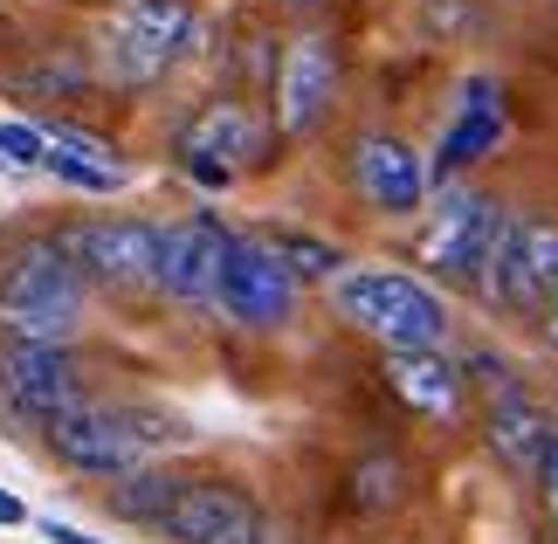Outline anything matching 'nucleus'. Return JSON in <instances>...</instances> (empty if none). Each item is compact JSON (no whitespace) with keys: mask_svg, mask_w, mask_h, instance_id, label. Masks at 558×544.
Returning <instances> with one entry per match:
<instances>
[{"mask_svg":"<svg viewBox=\"0 0 558 544\" xmlns=\"http://www.w3.org/2000/svg\"><path fill=\"white\" fill-rule=\"evenodd\" d=\"M504 201H489L476 186H441V201L427 207V234H421V263L441 282H476L497 242Z\"/></svg>","mask_w":558,"mask_h":544,"instance_id":"obj_8","label":"nucleus"},{"mask_svg":"<svg viewBox=\"0 0 558 544\" xmlns=\"http://www.w3.org/2000/svg\"><path fill=\"white\" fill-rule=\"evenodd\" d=\"M41 166H49L62 186H76V193H118L124 186V166H97V159H76V152H56V145H49Z\"/></svg>","mask_w":558,"mask_h":544,"instance_id":"obj_22","label":"nucleus"},{"mask_svg":"<svg viewBox=\"0 0 558 544\" xmlns=\"http://www.w3.org/2000/svg\"><path fill=\"white\" fill-rule=\"evenodd\" d=\"M255 517H263L255 496L234 489V483H180L173 510L159 517V537H173V544H221L242 524H255Z\"/></svg>","mask_w":558,"mask_h":544,"instance_id":"obj_15","label":"nucleus"},{"mask_svg":"<svg viewBox=\"0 0 558 544\" xmlns=\"http://www.w3.org/2000/svg\"><path fill=\"white\" fill-rule=\"evenodd\" d=\"M193 41H201V21H193L186 0H111L97 62L118 90H153V83L173 76V62Z\"/></svg>","mask_w":558,"mask_h":544,"instance_id":"obj_4","label":"nucleus"},{"mask_svg":"<svg viewBox=\"0 0 558 544\" xmlns=\"http://www.w3.org/2000/svg\"><path fill=\"white\" fill-rule=\"evenodd\" d=\"M180 166L186 172H248V166H263L269 159V145H276V124L255 111L248 97H214V104H201L186 124H180Z\"/></svg>","mask_w":558,"mask_h":544,"instance_id":"obj_9","label":"nucleus"},{"mask_svg":"<svg viewBox=\"0 0 558 544\" xmlns=\"http://www.w3.org/2000/svg\"><path fill=\"white\" fill-rule=\"evenodd\" d=\"M545 344L558 352V290H551V303H545Z\"/></svg>","mask_w":558,"mask_h":544,"instance_id":"obj_28","label":"nucleus"},{"mask_svg":"<svg viewBox=\"0 0 558 544\" xmlns=\"http://www.w3.org/2000/svg\"><path fill=\"white\" fill-rule=\"evenodd\" d=\"M221 544H283V531L269 524V517H255V524H242L234 537H221Z\"/></svg>","mask_w":558,"mask_h":544,"instance_id":"obj_26","label":"nucleus"},{"mask_svg":"<svg viewBox=\"0 0 558 544\" xmlns=\"http://www.w3.org/2000/svg\"><path fill=\"white\" fill-rule=\"evenodd\" d=\"M290 8H311V0H290Z\"/></svg>","mask_w":558,"mask_h":544,"instance_id":"obj_29","label":"nucleus"},{"mask_svg":"<svg viewBox=\"0 0 558 544\" xmlns=\"http://www.w3.org/2000/svg\"><path fill=\"white\" fill-rule=\"evenodd\" d=\"M83 311H90V282L62 255L56 234L21 242L8 263H0V338L70 344L83 331Z\"/></svg>","mask_w":558,"mask_h":544,"instance_id":"obj_2","label":"nucleus"},{"mask_svg":"<svg viewBox=\"0 0 558 544\" xmlns=\"http://www.w3.org/2000/svg\"><path fill=\"white\" fill-rule=\"evenodd\" d=\"M538 489H545V517H551V531H558V434H551V448H545V469H538Z\"/></svg>","mask_w":558,"mask_h":544,"instance_id":"obj_24","label":"nucleus"},{"mask_svg":"<svg viewBox=\"0 0 558 544\" xmlns=\"http://www.w3.org/2000/svg\"><path fill=\"white\" fill-rule=\"evenodd\" d=\"M263 242L283 255V269L296 276V282H331L338 269H345V255H338L331 242H317V234H296V228H276V234H263Z\"/></svg>","mask_w":558,"mask_h":544,"instance_id":"obj_19","label":"nucleus"},{"mask_svg":"<svg viewBox=\"0 0 558 544\" xmlns=\"http://www.w3.org/2000/svg\"><path fill=\"white\" fill-rule=\"evenodd\" d=\"M41 537H49V544H111V537H90V531L62 524V517H41Z\"/></svg>","mask_w":558,"mask_h":544,"instance_id":"obj_25","label":"nucleus"},{"mask_svg":"<svg viewBox=\"0 0 558 544\" xmlns=\"http://www.w3.org/2000/svg\"><path fill=\"white\" fill-rule=\"evenodd\" d=\"M352 504H359V510L400 504V462H393V455H366V462L352 469Z\"/></svg>","mask_w":558,"mask_h":544,"instance_id":"obj_21","label":"nucleus"},{"mask_svg":"<svg viewBox=\"0 0 558 544\" xmlns=\"http://www.w3.org/2000/svg\"><path fill=\"white\" fill-rule=\"evenodd\" d=\"M234 234L214 221V214H186L159 234V290L173 303H214V276L228 263Z\"/></svg>","mask_w":558,"mask_h":544,"instance_id":"obj_14","label":"nucleus"},{"mask_svg":"<svg viewBox=\"0 0 558 544\" xmlns=\"http://www.w3.org/2000/svg\"><path fill=\"white\" fill-rule=\"evenodd\" d=\"M0 394L21 421L49 427L56 413L83 407V365L70 344H21V338H0Z\"/></svg>","mask_w":558,"mask_h":544,"instance_id":"obj_10","label":"nucleus"},{"mask_svg":"<svg viewBox=\"0 0 558 544\" xmlns=\"http://www.w3.org/2000/svg\"><path fill=\"white\" fill-rule=\"evenodd\" d=\"M186 442H193L186 421H173V413H159V407H132V400H118V407L83 400V407L56 413V421L41 427V448L70 475H97V483H118V475L159 462V455H173Z\"/></svg>","mask_w":558,"mask_h":544,"instance_id":"obj_1","label":"nucleus"},{"mask_svg":"<svg viewBox=\"0 0 558 544\" xmlns=\"http://www.w3.org/2000/svg\"><path fill=\"white\" fill-rule=\"evenodd\" d=\"M173 496H180V475L173 469H159V462H145L132 475H118L111 489H104V504H111L118 524H145V531H159V517L173 510Z\"/></svg>","mask_w":558,"mask_h":544,"instance_id":"obj_18","label":"nucleus"},{"mask_svg":"<svg viewBox=\"0 0 558 544\" xmlns=\"http://www.w3.org/2000/svg\"><path fill=\"white\" fill-rule=\"evenodd\" d=\"M551 434H558V427L545 421V407L531 400L524 386H510V394H489V407H483V442H489V455H497L510 475H538Z\"/></svg>","mask_w":558,"mask_h":544,"instance_id":"obj_16","label":"nucleus"},{"mask_svg":"<svg viewBox=\"0 0 558 544\" xmlns=\"http://www.w3.org/2000/svg\"><path fill=\"white\" fill-rule=\"evenodd\" d=\"M476 290L497 303V311H545L551 290H558V221L504 214Z\"/></svg>","mask_w":558,"mask_h":544,"instance_id":"obj_6","label":"nucleus"},{"mask_svg":"<svg viewBox=\"0 0 558 544\" xmlns=\"http://www.w3.org/2000/svg\"><path fill=\"white\" fill-rule=\"evenodd\" d=\"M8 83L14 90H35V97H76L83 83H90V62L62 49V56H41V62H28V70H14Z\"/></svg>","mask_w":558,"mask_h":544,"instance_id":"obj_20","label":"nucleus"},{"mask_svg":"<svg viewBox=\"0 0 558 544\" xmlns=\"http://www.w3.org/2000/svg\"><path fill=\"white\" fill-rule=\"evenodd\" d=\"M338 97V49L331 35H296L283 62H276V132L283 138H311L325 124Z\"/></svg>","mask_w":558,"mask_h":544,"instance_id":"obj_11","label":"nucleus"},{"mask_svg":"<svg viewBox=\"0 0 558 544\" xmlns=\"http://www.w3.org/2000/svg\"><path fill=\"white\" fill-rule=\"evenodd\" d=\"M331 303L386 352H441L448 344V303L407 269H338Z\"/></svg>","mask_w":558,"mask_h":544,"instance_id":"obj_3","label":"nucleus"},{"mask_svg":"<svg viewBox=\"0 0 558 544\" xmlns=\"http://www.w3.org/2000/svg\"><path fill=\"white\" fill-rule=\"evenodd\" d=\"M504 83L497 76H462L456 90V111L441 124V145H435V166H427V186H456L462 166H476L483 152L504 145Z\"/></svg>","mask_w":558,"mask_h":544,"instance_id":"obj_12","label":"nucleus"},{"mask_svg":"<svg viewBox=\"0 0 558 544\" xmlns=\"http://www.w3.org/2000/svg\"><path fill=\"white\" fill-rule=\"evenodd\" d=\"M352 186L359 201L386 221H407V214L427 207V159L393 132H366L352 145Z\"/></svg>","mask_w":558,"mask_h":544,"instance_id":"obj_13","label":"nucleus"},{"mask_svg":"<svg viewBox=\"0 0 558 544\" xmlns=\"http://www.w3.org/2000/svg\"><path fill=\"white\" fill-rule=\"evenodd\" d=\"M159 234L166 228L138 214H97V221H70L56 242L97 290H159Z\"/></svg>","mask_w":558,"mask_h":544,"instance_id":"obj_5","label":"nucleus"},{"mask_svg":"<svg viewBox=\"0 0 558 544\" xmlns=\"http://www.w3.org/2000/svg\"><path fill=\"white\" fill-rule=\"evenodd\" d=\"M41 159H49V132H41V124H21V118H0V166L35 172Z\"/></svg>","mask_w":558,"mask_h":544,"instance_id":"obj_23","label":"nucleus"},{"mask_svg":"<svg viewBox=\"0 0 558 544\" xmlns=\"http://www.w3.org/2000/svg\"><path fill=\"white\" fill-rule=\"evenodd\" d=\"M214 311L228 324H242V331H276V324H290L296 276L283 269V255H276L263 234H234L228 242V263L214 276Z\"/></svg>","mask_w":558,"mask_h":544,"instance_id":"obj_7","label":"nucleus"},{"mask_svg":"<svg viewBox=\"0 0 558 544\" xmlns=\"http://www.w3.org/2000/svg\"><path fill=\"white\" fill-rule=\"evenodd\" d=\"M386 379H393V394L414 413H427V421H456L462 365H448L441 352H386Z\"/></svg>","mask_w":558,"mask_h":544,"instance_id":"obj_17","label":"nucleus"},{"mask_svg":"<svg viewBox=\"0 0 558 544\" xmlns=\"http://www.w3.org/2000/svg\"><path fill=\"white\" fill-rule=\"evenodd\" d=\"M0 524H8V531H14V524H35V517H28V504H21L14 489H0Z\"/></svg>","mask_w":558,"mask_h":544,"instance_id":"obj_27","label":"nucleus"}]
</instances>
